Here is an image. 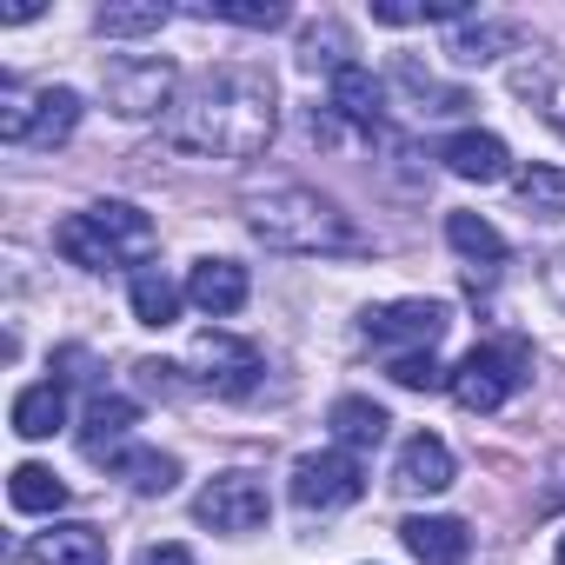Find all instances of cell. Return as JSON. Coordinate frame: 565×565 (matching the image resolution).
Here are the masks:
<instances>
[{"label":"cell","mask_w":565,"mask_h":565,"mask_svg":"<svg viewBox=\"0 0 565 565\" xmlns=\"http://www.w3.org/2000/svg\"><path fill=\"white\" fill-rule=\"evenodd\" d=\"M279 127V107H273V81L266 67H213L206 81L186 87V100L173 107L167 120V140L180 153H200V160H253L266 153Z\"/></svg>","instance_id":"1"},{"label":"cell","mask_w":565,"mask_h":565,"mask_svg":"<svg viewBox=\"0 0 565 565\" xmlns=\"http://www.w3.org/2000/svg\"><path fill=\"white\" fill-rule=\"evenodd\" d=\"M246 226L273 253H366V233L313 186H273L246 200Z\"/></svg>","instance_id":"2"},{"label":"cell","mask_w":565,"mask_h":565,"mask_svg":"<svg viewBox=\"0 0 565 565\" xmlns=\"http://www.w3.org/2000/svg\"><path fill=\"white\" fill-rule=\"evenodd\" d=\"M525 373H532V353L519 347V340H492V347H472L459 366H452V399L466 406V413H499L519 386H525Z\"/></svg>","instance_id":"3"},{"label":"cell","mask_w":565,"mask_h":565,"mask_svg":"<svg viewBox=\"0 0 565 565\" xmlns=\"http://www.w3.org/2000/svg\"><path fill=\"white\" fill-rule=\"evenodd\" d=\"M266 512H273V499H266V486H259L253 472H213V479L200 486V499H193V519L213 525V532H226V539L259 532Z\"/></svg>","instance_id":"4"},{"label":"cell","mask_w":565,"mask_h":565,"mask_svg":"<svg viewBox=\"0 0 565 565\" xmlns=\"http://www.w3.org/2000/svg\"><path fill=\"white\" fill-rule=\"evenodd\" d=\"M360 492H366V472H360V459L347 446L307 452L294 466V505L300 512H347V505H360Z\"/></svg>","instance_id":"5"},{"label":"cell","mask_w":565,"mask_h":565,"mask_svg":"<svg viewBox=\"0 0 565 565\" xmlns=\"http://www.w3.org/2000/svg\"><path fill=\"white\" fill-rule=\"evenodd\" d=\"M107 107L127 114V120H147L160 107H173V87H180V67L173 61H140V54H120L107 61Z\"/></svg>","instance_id":"6"},{"label":"cell","mask_w":565,"mask_h":565,"mask_svg":"<svg viewBox=\"0 0 565 565\" xmlns=\"http://www.w3.org/2000/svg\"><path fill=\"white\" fill-rule=\"evenodd\" d=\"M360 327H366V340H373V347L433 353V340L452 327V307H446V300H393V307H373Z\"/></svg>","instance_id":"7"},{"label":"cell","mask_w":565,"mask_h":565,"mask_svg":"<svg viewBox=\"0 0 565 565\" xmlns=\"http://www.w3.org/2000/svg\"><path fill=\"white\" fill-rule=\"evenodd\" d=\"M193 366H200V386H213V393H246L253 373H259V353H253L246 340L200 333V340H193Z\"/></svg>","instance_id":"8"},{"label":"cell","mask_w":565,"mask_h":565,"mask_svg":"<svg viewBox=\"0 0 565 565\" xmlns=\"http://www.w3.org/2000/svg\"><path fill=\"white\" fill-rule=\"evenodd\" d=\"M186 300H193L206 320H233V313L246 307V266H239V259H193Z\"/></svg>","instance_id":"9"},{"label":"cell","mask_w":565,"mask_h":565,"mask_svg":"<svg viewBox=\"0 0 565 565\" xmlns=\"http://www.w3.org/2000/svg\"><path fill=\"white\" fill-rule=\"evenodd\" d=\"M54 246H61V259H74V266H87V273H114V266H127V246H120L94 213H67V220L54 226Z\"/></svg>","instance_id":"10"},{"label":"cell","mask_w":565,"mask_h":565,"mask_svg":"<svg viewBox=\"0 0 565 565\" xmlns=\"http://www.w3.org/2000/svg\"><path fill=\"white\" fill-rule=\"evenodd\" d=\"M439 160H446V173H459V180H472V186H492V180H505V167H512L505 140H499V134H479V127L452 134V140L439 147Z\"/></svg>","instance_id":"11"},{"label":"cell","mask_w":565,"mask_h":565,"mask_svg":"<svg viewBox=\"0 0 565 565\" xmlns=\"http://www.w3.org/2000/svg\"><path fill=\"white\" fill-rule=\"evenodd\" d=\"M393 486H399V492H446V486H452V446H446L439 433H413V439L399 446Z\"/></svg>","instance_id":"12"},{"label":"cell","mask_w":565,"mask_h":565,"mask_svg":"<svg viewBox=\"0 0 565 565\" xmlns=\"http://www.w3.org/2000/svg\"><path fill=\"white\" fill-rule=\"evenodd\" d=\"M399 539H406V552L419 558V565H466L472 558V532H466V519H406L399 525Z\"/></svg>","instance_id":"13"},{"label":"cell","mask_w":565,"mask_h":565,"mask_svg":"<svg viewBox=\"0 0 565 565\" xmlns=\"http://www.w3.org/2000/svg\"><path fill=\"white\" fill-rule=\"evenodd\" d=\"M134 419H140V406H134L127 393H94V399H87V419H81V446H87V459H114L120 439L134 433Z\"/></svg>","instance_id":"14"},{"label":"cell","mask_w":565,"mask_h":565,"mask_svg":"<svg viewBox=\"0 0 565 565\" xmlns=\"http://www.w3.org/2000/svg\"><path fill=\"white\" fill-rule=\"evenodd\" d=\"M34 565H107V532L100 525H47L34 545H28Z\"/></svg>","instance_id":"15"},{"label":"cell","mask_w":565,"mask_h":565,"mask_svg":"<svg viewBox=\"0 0 565 565\" xmlns=\"http://www.w3.org/2000/svg\"><path fill=\"white\" fill-rule=\"evenodd\" d=\"M14 433L21 439H54L61 426H67V386L61 380H41V386H28V393H14Z\"/></svg>","instance_id":"16"},{"label":"cell","mask_w":565,"mask_h":565,"mask_svg":"<svg viewBox=\"0 0 565 565\" xmlns=\"http://www.w3.org/2000/svg\"><path fill=\"white\" fill-rule=\"evenodd\" d=\"M127 300H134V320H140V327H173V320H180L186 287H173V279H167L160 266H134Z\"/></svg>","instance_id":"17"},{"label":"cell","mask_w":565,"mask_h":565,"mask_svg":"<svg viewBox=\"0 0 565 565\" xmlns=\"http://www.w3.org/2000/svg\"><path fill=\"white\" fill-rule=\"evenodd\" d=\"M327 426H333V439L347 446V452H366V446H380L386 439V406H373V399H360V393H347V399H333V413H327Z\"/></svg>","instance_id":"18"},{"label":"cell","mask_w":565,"mask_h":565,"mask_svg":"<svg viewBox=\"0 0 565 565\" xmlns=\"http://www.w3.org/2000/svg\"><path fill=\"white\" fill-rule=\"evenodd\" d=\"M107 466H114V479H127V486L147 492V499H153V492H173V479H180V459H173V452H153V446H120Z\"/></svg>","instance_id":"19"},{"label":"cell","mask_w":565,"mask_h":565,"mask_svg":"<svg viewBox=\"0 0 565 565\" xmlns=\"http://www.w3.org/2000/svg\"><path fill=\"white\" fill-rule=\"evenodd\" d=\"M74 127H81V94L74 87L34 94V134H28V147H61V140H74Z\"/></svg>","instance_id":"20"},{"label":"cell","mask_w":565,"mask_h":565,"mask_svg":"<svg viewBox=\"0 0 565 565\" xmlns=\"http://www.w3.org/2000/svg\"><path fill=\"white\" fill-rule=\"evenodd\" d=\"M333 107H340L347 120L373 127V120L386 114V87H380V81H373L360 61H353V67H340V74H333Z\"/></svg>","instance_id":"21"},{"label":"cell","mask_w":565,"mask_h":565,"mask_svg":"<svg viewBox=\"0 0 565 565\" xmlns=\"http://www.w3.org/2000/svg\"><path fill=\"white\" fill-rule=\"evenodd\" d=\"M8 499H14V512H61L67 505V479L54 466H14L8 472Z\"/></svg>","instance_id":"22"},{"label":"cell","mask_w":565,"mask_h":565,"mask_svg":"<svg viewBox=\"0 0 565 565\" xmlns=\"http://www.w3.org/2000/svg\"><path fill=\"white\" fill-rule=\"evenodd\" d=\"M519 206L525 213H539V220H565V167H545V160H532V167H519Z\"/></svg>","instance_id":"23"},{"label":"cell","mask_w":565,"mask_h":565,"mask_svg":"<svg viewBox=\"0 0 565 565\" xmlns=\"http://www.w3.org/2000/svg\"><path fill=\"white\" fill-rule=\"evenodd\" d=\"M446 239H452V253H466L472 266H479V259H486V266L505 259V233H499L492 220H479V213H446Z\"/></svg>","instance_id":"24"},{"label":"cell","mask_w":565,"mask_h":565,"mask_svg":"<svg viewBox=\"0 0 565 565\" xmlns=\"http://www.w3.org/2000/svg\"><path fill=\"white\" fill-rule=\"evenodd\" d=\"M512 41H519V34H512L505 21H479V28L466 21V28H459V34L446 41V54H452L459 67H486V61H499V54H505Z\"/></svg>","instance_id":"25"},{"label":"cell","mask_w":565,"mask_h":565,"mask_svg":"<svg viewBox=\"0 0 565 565\" xmlns=\"http://www.w3.org/2000/svg\"><path fill=\"white\" fill-rule=\"evenodd\" d=\"M200 21H233V28H259V34H273V28H287L294 14L279 8V0H206V8H193Z\"/></svg>","instance_id":"26"},{"label":"cell","mask_w":565,"mask_h":565,"mask_svg":"<svg viewBox=\"0 0 565 565\" xmlns=\"http://www.w3.org/2000/svg\"><path fill=\"white\" fill-rule=\"evenodd\" d=\"M347 54H353V41H347V28H340V21H320V28H307V41H300V61H307L313 74H320V67H327V74L353 67Z\"/></svg>","instance_id":"27"},{"label":"cell","mask_w":565,"mask_h":565,"mask_svg":"<svg viewBox=\"0 0 565 565\" xmlns=\"http://www.w3.org/2000/svg\"><path fill=\"white\" fill-rule=\"evenodd\" d=\"M94 28H100L107 41H127V34H160V28H167V8H160V0H140V8H100V14H94Z\"/></svg>","instance_id":"28"},{"label":"cell","mask_w":565,"mask_h":565,"mask_svg":"<svg viewBox=\"0 0 565 565\" xmlns=\"http://www.w3.org/2000/svg\"><path fill=\"white\" fill-rule=\"evenodd\" d=\"M28 134H34V94L21 81H0V140L28 147Z\"/></svg>","instance_id":"29"},{"label":"cell","mask_w":565,"mask_h":565,"mask_svg":"<svg viewBox=\"0 0 565 565\" xmlns=\"http://www.w3.org/2000/svg\"><path fill=\"white\" fill-rule=\"evenodd\" d=\"M386 373H393V386H406V393H433V386H446V380H452L433 353H393V366H386Z\"/></svg>","instance_id":"30"},{"label":"cell","mask_w":565,"mask_h":565,"mask_svg":"<svg viewBox=\"0 0 565 565\" xmlns=\"http://www.w3.org/2000/svg\"><path fill=\"white\" fill-rule=\"evenodd\" d=\"M140 565H200V558H193L186 545H173V539H167V545H147V552H140Z\"/></svg>","instance_id":"31"},{"label":"cell","mask_w":565,"mask_h":565,"mask_svg":"<svg viewBox=\"0 0 565 565\" xmlns=\"http://www.w3.org/2000/svg\"><path fill=\"white\" fill-rule=\"evenodd\" d=\"M34 14H41V8H34V0H14V8H8V14H0V21H8V28H21V21H34Z\"/></svg>","instance_id":"32"},{"label":"cell","mask_w":565,"mask_h":565,"mask_svg":"<svg viewBox=\"0 0 565 565\" xmlns=\"http://www.w3.org/2000/svg\"><path fill=\"white\" fill-rule=\"evenodd\" d=\"M552 558H558V565H565V532H558V552H552Z\"/></svg>","instance_id":"33"}]
</instances>
